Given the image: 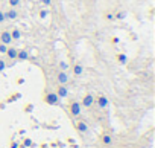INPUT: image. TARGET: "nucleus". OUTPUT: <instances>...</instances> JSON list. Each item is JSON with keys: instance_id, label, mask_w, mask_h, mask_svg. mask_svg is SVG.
<instances>
[{"instance_id": "6ab92c4d", "label": "nucleus", "mask_w": 155, "mask_h": 148, "mask_svg": "<svg viewBox=\"0 0 155 148\" xmlns=\"http://www.w3.org/2000/svg\"><path fill=\"white\" fill-rule=\"evenodd\" d=\"M5 22V12L2 11V9H0V25H2Z\"/></svg>"}, {"instance_id": "9b49d317", "label": "nucleus", "mask_w": 155, "mask_h": 148, "mask_svg": "<svg viewBox=\"0 0 155 148\" xmlns=\"http://www.w3.org/2000/svg\"><path fill=\"white\" fill-rule=\"evenodd\" d=\"M29 58V52L26 50V49H18V52H17V60H20V61H26Z\"/></svg>"}, {"instance_id": "412c9836", "label": "nucleus", "mask_w": 155, "mask_h": 148, "mask_svg": "<svg viewBox=\"0 0 155 148\" xmlns=\"http://www.w3.org/2000/svg\"><path fill=\"white\" fill-rule=\"evenodd\" d=\"M107 19H108V20H113L114 15H113V14H107Z\"/></svg>"}, {"instance_id": "f257e3e1", "label": "nucleus", "mask_w": 155, "mask_h": 148, "mask_svg": "<svg viewBox=\"0 0 155 148\" xmlns=\"http://www.w3.org/2000/svg\"><path fill=\"white\" fill-rule=\"evenodd\" d=\"M68 112H70V115H71L73 118L79 116V115H81V112H82V105H81V102L73 101V102L68 105Z\"/></svg>"}, {"instance_id": "423d86ee", "label": "nucleus", "mask_w": 155, "mask_h": 148, "mask_svg": "<svg viewBox=\"0 0 155 148\" xmlns=\"http://www.w3.org/2000/svg\"><path fill=\"white\" fill-rule=\"evenodd\" d=\"M17 17H18V11H17L15 8H9V9L5 12V20L12 22V20H15Z\"/></svg>"}, {"instance_id": "f8f14e48", "label": "nucleus", "mask_w": 155, "mask_h": 148, "mask_svg": "<svg viewBox=\"0 0 155 148\" xmlns=\"http://www.w3.org/2000/svg\"><path fill=\"white\" fill-rule=\"evenodd\" d=\"M56 95H58V98H67V95H68V89H67L65 86H59L58 90H56Z\"/></svg>"}, {"instance_id": "f03ea898", "label": "nucleus", "mask_w": 155, "mask_h": 148, "mask_svg": "<svg viewBox=\"0 0 155 148\" xmlns=\"http://www.w3.org/2000/svg\"><path fill=\"white\" fill-rule=\"evenodd\" d=\"M68 80H70V77H68L67 72H64V70H58L56 72V83L59 86H65L68 83Z\"/></svg>"}, {"instance_id": "7ed1b4c3", "label": "nucleus", "mask_w": 155, "mask_h": 148, "mask_svg": "<svg viewBox=\"0 0 155 148\" xmlns=\"http://www.w3.org/2000/svg\"><path fill=\"white\" fill-rule=\"evenodd\" d=\"M0 43H3L6 46H11L12 44V37H11V32L9 31H2V32H0Z\"/></svg>"}, {"instance_id": "6e6552de", "label": "nucleus", "mask_w": 155, "mask_h": 148, "mask_svg": "<svg viewBox=\"0 0 155 148\" xmlns=\"http://www.w3.org/2000/svg\"><path fill=\"white\" fill-rule=\"evenodd\" d=\"M17 52H18V49H15V47H12V46H8V49H6V57H8V60H17Z\"/></svg>"}, {"instance_id": "2eb2a0df", "label": "nucleus", "mask_w": 155, "mask_h": 148, "mask_svg": "<svg viewBox=\"0 0 155 148\" xmlns=\"http://www.w3.org/2000/svg\"><path fill=\"white\" fill-rule=\"evenodd\" d=\"M58 67H59V70H64V72H67L70 66H68V63H65V61H59Z\"/></svg>"}, {"instance_id": "9d476101", "label": "nucleus", "mask_w": 155, "mask_h": 148, "mask_svg": "<svg viewBox=\"0 0 155 148\" xmlns=\"http://www.w3.org/2000/svg\"><path fill=\"white\" fill-rule=\"evenodd\" d=\"M82 73H84V66L82 64H74L73 66V75L74 77H82Z\"/></svg>"}, {"instance_id": "aec40b11", "label": "nucleus", "mask_w": 155, "mask_h": 148, "mask_svg": "<svg viewBox=\"0 0 155 148\" xmlns=\"http://www.w3.org/2000/svg\"><path fill=\"white\" fill-rule=\"evenodd\" d=\"M116 19H125V12H119V14L116 15Z\"/></svg>"}, {"instance_id": "1a4fd4ad", "label": "nucleus", "mask_w": 155, "mask_h": 148, "mask_svg": "<svg viewBox=\"0 0 155 148\" xmlns=\"http://www.w3.org/2000/svg\"><path fill=\"white\" fill-rule=\"evenodd\" d=\"M76 128L78 131H81V133H88V125L85 121H78L76 122Z\"/></svg>"}, {"instance_id": "39448f33", "label": "nucleus", "mask_w": 155, "mask_h": 148, "mask_svg": "<svg viewBox=\"0 0 155 148\" xmlns=\"http://www.w3.org/2000/svg\"><path fill=\"white\" fill-rule=\"evenodd\" d=\"M93 104H94V96H93V95H90V93H88V95H85V96L82 98V102H81V105H82V107L90 108Z\"/></svg>"}, {"instance_id": "4be33fe9", "label": "nucleus", "mask_w": 155, "mask_h": 148, "mask_svg": "<svg viewBox=\"0 0 155 148\" xmlns=\"http://www.w3.org/2000/svg\"><path fill=\"white\" fill-rule=\"evenodd\" d=\"M43 3L44 5H50V0H43Z\"/></svg>"}, {"instance_id": "4468645a", "label": "nucleus", "mask_w": 155, "mask_h": 148, "mask_svg": "<svg viewBox=\"0 0 155 148\" xmlns=\"http://www.w3.org/2000/svg\"><path fill=\"white\" fill-rule=\"evenodd\" d=\"M102 143H104V145H107V146H108V145H111V143H113V137H111L110 134H107V133H105V134L102 136Z\"/></svg>"}, {"instance_id": "ddd939ff", "label": "nucleus", "mask_w": 155, "mask_h": 148, "mask_svg": "<svg viewBox=\"0 0 155 148\" xmlns=\"http://www.w3.org/2000/svg\"><path fill=\"white\" fill-rule=\"evenodd\" d=\"M11 37H12V41H15V40H20V37H21V32H20V29H12L11 31Z\"/></svg>"}, {"instance_id": "0eeeda50", "label": "nucleus", "mask_w": 155, "mask_h": 148, "mask_svg": "<svg viewBox=\"0 0 155 148\" xmlns=\"http://www.w3.org/2000/svg\"><path fill=\"white\" fill-rule=\"evenodd\" d=\"M96 102H97V107L102 108V110H105V108L108 107V104H110V101H108L107 96H99V98L96 99Z\"/></svg>"}, {"instance_id": "dca6fc26", "label": "nucleus", "mask_w": 155, "mask_h": 148, "mask_svg": "<svg viewBox=\"0 0 155 148\" xmlns=\"http://www.w3.org/2000/svg\"><path fill=\"white\" fill-rule=\"evenodd\" d=\"M21 3V0H9V6L11 8H17Z\"/></svg>"}, {"instance_id": "a211bd4d", "label": "nucleus", "mask_w": 155, "mask_h": 148, "mask_svg": "<svg viewBox=\"0 0 155 148\" xmlns=\"http://www.w3.org/2000/svg\"><path fill=\"white\" fill-rule=\"evenodd\" d=\"M5 67H6V63H5L2 58H0V72H3V70H5Z\"/></svg>"}, {"instance_id": "f3484780", "label": "nucleus", "mask_w": 155, "mask_h": 148, "mask_svg": "<svg viewBox=\"0 0 155 148\" xmlns=\"http://www.w3.org/2000/svg\"><path fill=\"white\" fill-rule=\"evenodd\" d=\"M6 49H8V46H6V44L0 43V53H6Z\"/></svg>"}, {"instance_id": "20e7f679", "label": "nucleus", "mask_w": 155, "mask_h": 148, "mask_svg": "<svg viewBox=\"0 0 155 148\" xmlns=\"http://www.w3.org/2000/svg\"><path fill=\"white\" fill-rule=\"evenodd\" d=\"M44 101H46L49 105H56V104L59 102V98H58V95H56L55 92H50V93H47V95L44 96Z\"/></svg>"}]
</instances>
